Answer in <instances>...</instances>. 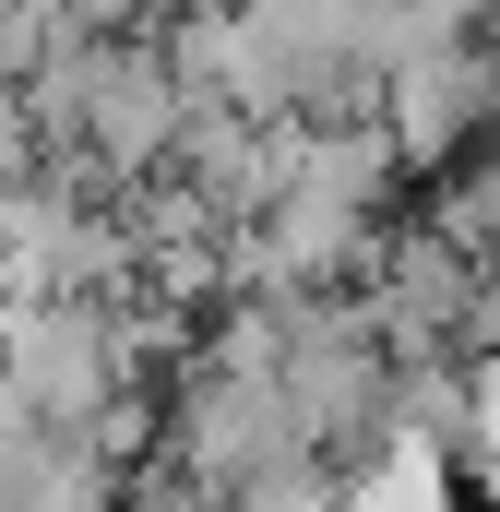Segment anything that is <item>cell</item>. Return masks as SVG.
Returning <instances> with one entry per match:
<instances>
[{
  "label": "cell",
  "mask_w": 500,
  "mask_h": 512,
  "mask_svg": "<svg viewBox=\"0 0 500 512\" xmlns=\"http://www.w3.org/2000/svg\"><path fill=\"white\" fill-rule=\"evenodd\" d=\"M370 96H381L393 167H441V155H465L477 131H500V60L477 48V36H453V48H405Z\"/></svg>",
  "instance_id": "obj_1"
}]
</instances>
